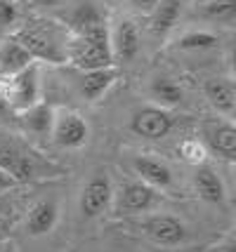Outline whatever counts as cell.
Listing matches in <instances>:
<instances>
[{"instance_id":"cell-24","label":"cell","mask_w":236,"mask_h":252,"mask_svg":"<svg viewBox=\"0 0 236 252\" xmlns=\"http://www.w3.org/2000/svg\"><path fill=\"white\" fill-rule=\"evenodd\" d=\"M19 19V0H0V29H12Z\"/></svg>"},{"instance_id":"cell-4","label":"cell","mask_w":236,"mask_h":252,"mask_svg":"<svg viewBox=\"0 0 236 252\" xmlns=\"http://www.w3.org/2000/svg\"><path fill=\"white\" fill-rule=\"evenodd\" d=\"M50 134L57 146H62V149H80L90 137V125L80 113L62 109L55 111Z\"/></svg>"},{"instance_id":"cell-28","label":"cell","mask_w":236,"mask_h":252,"mask_svg":"<svg viewBox=\"0 0 236 252\" xmlns=\"http://www.w3.org/2000/svg\"><path fill=\"white\" fill-rule=\"evenodd\" d=\"M40 5H45V7H52V5H59V2H64V0H38Z\"/></svg>"},{"instance_id":"cell-6","label":"cell","mask_w":236,"mask_h":252,"mask_svg":"<svg viewBox=\"0 0 236 252\" xmlns=\"http://www.w3.org/2000/svg\"><path fill=\"white\" fill-rule=\"evenodd\" d=\"M172 123L175 118L170 116L168 109L163 106H144L133 113L130 118V130L135 132L137 137H144V139H161L172 130Z\"/></svg>"},{"instance_id":"cell-11","label":"cell","mask_w":236,"mask_h":252,"mask_svg":"<svg viewBox=\"0 0 236 252\" xmlns=\"http://www.w3.org/2000/svg\"><path fill=\"white\" fill-rule=\"evenodd\" d=\"M203 94L208 104L222 116H234L236 111V85L232 78H210L203 85Z\"/></svg>"},{"instance_id":"cell-2","label":"cell","mask_w":236,"mask_h":252,"mask_svg":"<svg viewBox=\"0 0 236 252\" xmlns=\"http://www.w3.org/2000/svg\"><path fill=\"white\" fill-rule=\"evenodd\" d=\"M0 97L5 99L7 109L24 113L26 109H31L34 104L40 101V71L38 64H29L26 68L5 76V80L0 83Z\"/></svg>"},{"instance_id":"cell-26","label":"cell","mask_w":236,"mask_h":252,"mask_svg":"<svg viewBox=\"0 0 236 252\" xmlns=\"http://www.w3.org/2000/svg\"><path fill=\"white\" fill-rule=\"evenodd\" d=\"M12 187H17V179H14L5 167H0V193H2V191H10Z\"/></svg>"},{"instance_id":"cell-21","label":"cell","mask_w":236,"mask_h":252,"mask_svg":"<svg viewBox=\"0 0 236 252\" xmlns=\"http://www.w3.org/2000/svg\"><path fill=\"white\" fill-rule=\"evenodd\" d=\"M217 43H220L217 35L210 31H189L177 40V47L184 52H201V50H213Z\"/></svg>"},{"instance_id":"cell-10","label":"cell","mask_w":236,"mask_h":252,"mask_svg":"<svg viewBox=\"0 0 236 252\" xmlns=\"http://www.w3.org/2000/svg\"><path fill=\"white\" fill-rule=\"evenodd\" d=\"M116 78H118L116 66H101V68H90V71H78L76 85L88 101H97L116 83Z\"/></svg>"},{"instance_id":"cell-19","label":"cell","mask_w":236,"mask_h":252,"mask_svg":"<svg viewBox=\"0 0 236 252\" xmlns=\"http://www.w3.org/2000/svg\"><path fill=\"white\" fill-rule=\"evenodd\" d=\"M199 14L208 22L232 26L236 19V0H203L199 5Z\"/></svg>"},{"instance_id":"cell-20","label":"cell","mask_w":236,"mask_h":252,"mask_svg":"<svg viewBox=\"0 0 236 252\" xmlns=\"http://www.w3.org/2000/svg\"><path fill=\"white\" fill-rule=\"evenodd\" d=\"M52 118H55V109L47 106V104H43V101H38V104H34L31 109L24 111V123H26V127L38 132V134H47V132H50Z\"/></svg>"},{"instance_id":"cell-1","label":"cell","mask_w":236,"mask_h":252,"mask_svg":"<svg viewBox=\"0 0 236 252\" xmlns=\"http://www.w3.org/2000/svg\"><path fill=\"white\" fill-rule=\"evenodd\" d=\"M64 62L73 66L76 71H90L101 66H113L111 45H109V29L106 24H92L76 31L67 38L64 47Z\"/></svg>"},{"instance_id":"cell-15","label":"cell","mask_w":236,"mask_h":252,"mask_svg":"<svg viewBox=\"0 0 236 252\" xmlns=\"http://www.w3.org/2000/svg\"><path fill=\"white\" fill-rule=\"evenodd\" d=\"M57 224V205L55 200H38L31 205L26 215V231L31 236H45Z\"/></svg>"},{"instance_id":"cell-29","label":"cell","mask_w":236,"mask_h":252,"mask_svg":"<svg viewBox=\"0 0 236 252\" xmlns=\"http://www.w3.org/2000/svg\"><path fill=\"white\" fill-rule=\"evenodd\" d=\"M0 210H2V200H0Z\"/></svg>"},{"instance_id":"cell-18","label":"cell","mask_w":236,"mask_h":252,"mask_svg":"<svg viewBox=\"0 0 236 252\" xmlns=\"http://www.w3.org/2000/svg\"><path fill=\"white\" fill-rule=\"evenodd\" d=\"M149 94H151V99L156 101L158 106H163V109L177 106L182 101V97H184V92H182L180 85L166 76H158L149 83Z\"/></svg>"},{"instance_id":"cell-9","label":"cell","mask_w":236,"mask_h":252,"mask_svg":"<svg viewBox=\"0 0 236 252\" xmlns=\"http://www.w3.org/2000/svg\"><path fill=\"white\" fill-rule=\"evenodd\" d=\"M142 233L156 245H180L187 238V229L180 220L170 215H151L149 220L142 221Z\"/></svg>"},{"instance_id":"cell-3","label":"cell","mask_w":236,"mask_h":252,"mask_svg":"<svg viewBox=\"0 0 236 252\" xmlns=\"http://www.w3.org/2000/svg\"><path fill=\"white\" fill-rule=\"evenodd\" d=\"M14 38L31 52L34 59H45V62H52V64L64 62L67 38H62L55 26H35V24L34 26H24Z\"/></svg>"},{"instance_id":"cell-8","label":"cell","mask_w":236,"mask_h":252,"mask_svg":"<svg viewBox=\"0 0 236 252\" xmlns=\"http://www.w3.org/2000/svg\"><path fill=\"white\" fill-rule=\"evenodd\" d=\"M156 203L158 193L154 187H149L144 182H128L118 193L116 210L118 215H139V212H149Z\"/></svg>"},{"instance_id":"cell-25","label":"cell","mask_w":236,"mask_h":252,"mask_svg":"<svg viewBox=\"0 0 236 252\" xmlns=\"http://www.w3.org/2000/svg\"><path fill=\"white\" fill-rule=\"evenodd\" d=\"M130 5H133L139 14H146V17H149V14L154 12V7L158 5V0H130Z\"/></svg>"},{"instance_id":"cell-5","label":"cell","mask_w":236,"mask_h":252,"mask_svg":"<svg viewBox=\"0 0 236 252\" xmlns=\"http://www.w3.org/2000/svg\"><path fill=\"white\" fill-rule=\"evenodd\" d=\"M109 45H111V57L113 64L123 62L130 64L135 62V57L142 50V35H139V26L133 19H118L109 29Z\"/></svg>"},{"instance_id":"cell-27","label":"cell","mask_w":236,"mask_h":252,"mask_svg":"<svg viewBox=\"0 0 236 252\" xmlns=\"http://www.w3.org/2000/svg\"><path fill=\"white\" fill-rule=\"evenodd\" d=\"M7 229H10V224H7L5 220H0V241H2V238L7 236Z\"/></svg>"},{"instance_id":"cell-12","label":"cell","mask_w":236,"mask_h":252,"mask_svg":"<svg viewBox=\"0 0 236 252\" xmlns=\"http://www.w3.org/2000/svg\"><path fill=\"white\" fill-rule=\"evenodd\" d=\"M133 172L139 177V182H144L154 189H168L172 184V170L168 167V163L151 158V156L133 158Z\"/></svg>"},{"instance_id":"cell-22","label":"cell","mask_w":236,"mask_h":252,"mask_svg":"<svg viewBox=\"0 0 236 252\" xmlns=\"http://www.w3.org/2000/svg\"><path fill=\"white\" fill-rule=\"evenodd\" d=\"M100 22H104V19H101L100 10H97L92 2H83V5H78V7L73 10V14H71V24H73L76 31L85 29V26H92V24H100Z\"/></svg>"},{"instance_id":"cell-13","label":"cell","mask_w":236,"mask_h":252,"mask_svg":"<svg viewBox=\"0 0 236 252\" xmlns=\"http://www.w3.org/2000/svg\"><path fill=\"white\" fill-rule=\"evenodd\" d=\"M35 59L31 52L24 47L17 38H5L0 40V76H12L17 71L26 68L29 64H34Z\"/></svg>"},{"instance_id":"cell-17","label":"cell","mask_w":236,"mask_h":252,"mask_svg":"<svg viewBox=\"0 0 236 252\" xmlns=\"http://www.w3.org/2000/svg\"><path fill=\"white\" fill-rule=\"evenodd\" d=\"M208 142L222 158H227V160L236 158V127L229 121L213 125L208 130Z\"/></svg>"},{"instance_id":"cell-23","label":"cell","mask_w":236,"mask_h":252,"mask_svg":"<svg viewBox=\"0 0 236 252\" xmlns=\"http://www.w3.org/2000/svg\"><path fill=\"white\" fill-rule=\"evenodd\" d=\"M180 156L191 165H203L205 160V146H203L199 139H187V142L180 144Z\"/></svg>"},{"instance_id":"cell-16","label":"cell","mask_w":236,"mask_h":252,"mask_svg":"<svg viewBox=\"0 0 236 252\" xmlns=\"http://www.w3.org/2000/svg\"><path fill=\"white\" fill-rule=\"evenodd\" d=\"M194 189L208 203H222L225 200V184H222L220 177L215 175V170H210L208 165H196Z\"/></svg>"},{"instance_id":"cell-14","label":"cell","mask_w":236,"mask_h":252,"mask_svg":"<svg viewBox=\"0 0 236 252\" xmlns=\"http://www.w3.org/2000/svg\"><path fill=\"white\" fill-rule=\"evenodd\" d=\"M182 5H184V0H158L154 12L149 14V29L156 38H163L168 31L175 29L182 14Z\"/></svg>"},{"instance_id":"cell-7","label":"cell","mask_w":236,"mask_h":252,"mask_svg":"<svg viewBox=\"0 0 236 252\" xmlns=\"http://www.w3.org/2000/svg\"><path fill=\"white\" fill-rule=\"evenodd\" d=\"M111 179L106 175H101V172L90 177V182L80 191V212H83V217H100L101 212H106V208L111 205Z\"/></svg>"}]
</instances>
